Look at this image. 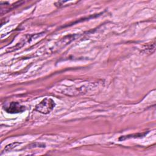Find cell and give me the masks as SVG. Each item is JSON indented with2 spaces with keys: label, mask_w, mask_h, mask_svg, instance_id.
I'll return each instance as SVG.
<instances>
[{
  "label": "cell",
  "mask_w": 156,
  "mask_h": 156,
  "mask_svg": "<svg viewBox=\"0 0 156 156\" xmlns=\"http://www.w3.org/2000/svg\"><path fill=\"white\" fill-rule=\"evenodd\" d=\"M55 105V103L53 99L46 98L35 106V110L43 114H48L53 110Z\"/></svg>",
  "instance_id": "obj_1"
},
{
  "label": "cell",
  "mask_w": 156,
  "mask_h": 156,
  "mask_svg": "<svg viewBox=\"0 0 156 156\" xmlns=\"http://www.w3.org/2000/svg\"><path fill=\"white\" fill-rule=\"evenodd\" d=\"M4 110L9 113H21L25 110V107L21 105L18 102H10L9 104L4 106Z\"/></svg>",
  "instance_id": "obj_2"
},
{
  "label": "cell",
  "mask_w": 156,
  "mask_h": 156,
  "mask_svg": "<svg viewBox=\"0 0 156 156\" xmlns=\"http://www.w3.org/2000/svg\"><path fill=\"white\" fill-rule=\"evenodd\" d=\"M146 133H147L146 132H144L143 133H137V134L135 133V134H132V135H127V136H121L119 138V140H126V139H128V138H130L142 137V136H145V135Z\"/></svg>",
  "instance_id": "obj_3"
},
{
  "label": "cell",
  "mask_w": 156,
  "mask_h": 156,
  "mask_svg": "<svg viewBox=\"0 0 156 156\" xmlns=\"http://www.w3.org/2000/svg\"><path fill=\"white\" fill-rule=\"evenodd\" d=\"M20 144V143H12V144H10L9 145H7L5 148V150L6 151H9V150H11L12 149L14 148L15 147H16L17 145H19Z\"/></svg>",
  "instance_id": "obj_4"
}]
</instances>
